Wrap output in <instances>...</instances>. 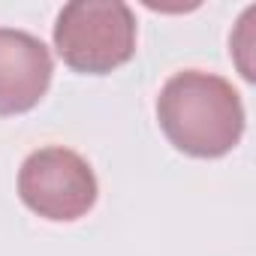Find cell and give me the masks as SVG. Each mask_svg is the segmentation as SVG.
Masks as SVG:
<instances>
[{
    "instance_id": "obj_1",
    "label": "cell",
    "mask_w": 256,
    "mask_h": 256,
    "mask_svg": "<svg viewBox=\"0 0 256 256\" xmlns=\"http://www.w3.org/2000/svg\"><path fill=\"white\" fill-rule=\"evenodd\" d=\"M157 120L175 151L217 160L235 151L244 136V102L223 76L184 70L160 88Z\"/></svg>"
},
{
    "instance_id": "obj_2",
    "label": "cell",
    "mask_w": 256,
    "mask_h": 256,
    "mask_svg": "<svg viewBox=\"0 0 256 256\" xmlns=\"http://www.w3.org/2000/svg\"><path fill=\"white\" fill-rule=\"evenodd\" d=\"M54 48L82 76H108L136 54V16L120 0H76L58 12Z\"/></svg>"
},
{
    "instance_id": "obj_3",
    "label": "cell",
    "mask_w": 256,
    "mask_h": 256,
    "mask_svg": "<svg viewBox=\"0 0 256 256\" xmlns=\"http://www.w3.org/2000/svg\"><path fill=\"white\" fill-rule=\"evenodd\" d=\"M18 196L42 220L72 223L96 205L100 187L90 163L82 154L64 145H48L22 163Z\"/></svg>"
},
{
    "instance_id": "obj_4",
    "label": "cell",
    "mask_w": 256,
    "mask_h": 256,
    "mask_svg": "<svg viewBox=\"0 0 256 256\" xmlns=\"http://www.w3.org/2000/svg\"><path fill=\"white\" fill-rule=\"evenodd\" d=\"M54 60L46 42L28 30L0 28V118L24 114L48 94Z\"/></svg>"
}]
</instances>
